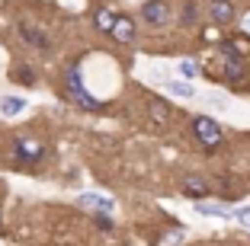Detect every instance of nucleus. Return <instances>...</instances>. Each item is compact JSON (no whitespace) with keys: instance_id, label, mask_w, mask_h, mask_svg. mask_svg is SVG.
<instances>
[{"instance_id":"obj_1","label":"nucleus","mask_w":250,"mask_h":246,"mask_svg":"<svg viewBox=\"0 0 250 246\" xmlns=\"http://www.w3.org/2000/svg\"><path fill=\"white\" fill-rule=\"evenodd\" d=\"M64 83H67V93H71V99L77 102V106H81L83 112H100V109H103V102L93 99V96L87 93V87H83L81 71H77V67H71V71L64 74Z\"/></svg>"},{"instance_id":"obj_2","label":"nucleus","mask_w":250,"mask_h":246,"mask_svg":"<svg viewBox=\"0 0 250 246\" xmlns=\"http://www.w3.org/2000/svg\"><path fill=\"white\" fill-rule=\"evenodd\" d=\"M192 134H196V141H199L202 147H208V151H215V147L225 141V131H221V125L215 122V118H208V115L192 118Z\"/></svg>"},{"instance_id":"obj_3","label":"nucleus","mask_w":250,"mask_h":246,"mask_svg":"<svg viewBox=\"0 0 250 246\" xmlns=\"http://www.w3.org/2000/svg\"><path fill=\"white\" fill-rule=\"evenodd\" d=\"M141 19L147 26H167L170 22V3L167 0H147L145 7H141Z\"/></svg>"},{"instance_id":"obj_4","label":"nucleus","mask_w":250,"mask_h":246,"mask_svg":"<svg viewBox=\"0 0 250 246\" xmlns=\"http://www.w3.org/2000/svg\"><path fill=\"white\" fill-rule=\"evenodd\" d=\"M13 153L22 160V163H42L45 160V147L39 144V141H29V138H20V141H13Z\"/></svg>"},{"instance_id":"obj_5","label":"nucleus","mask_w":250,"mask_h":246,"mask_svg":"<svg viewBox=\"0 0 250 246\" xmlns=\"http://www.w3.org/2000/svg\"><path fill=\"white\" fill-rule=\"evenodd\" d=\"M208 16H212L215 26H228V22H234L237 10H234L231 0H212V3H208Z\"/></svg>"},{"instance_id":"obj_6","label":"nucleus","mask_w":250,"mask_h":246,"mask_svg":"<svg viewBox=\"0 0 250 246\" xmlns=\"http://www.w3.org/2000/svg\"><path fill=\"white\" fill-rule=\"evenodd\" d=\"M180 189H183V195H189V198H202L208 195V182L202 179V176H196V173H189V176H183V182H180Z\"/></svg>"},{"instance_id":"obj_7","label":"nucleus","mask_w":250,"mask_h":246,"mask_svg":"<svg viewBox=\"0 0 250 246\" xmlns=\"http://www.w3.org/2000/svg\"><path fill=\"white\" fill-rule=\"evenodd\" d=\"M244 74H247V61L234 51H225V77L237 83V80H244Z\"/></svg>"},{"instance_id":"obj_8","label":"nucleus","mask_w":250,"mask_h":246,"mask_svg":"<svg viewBox=\"0 0 250 246\" xmlns=\"http://www.w3.org/2000/svg\"><path fill=\"white\" fill-rule=\"evenodd\" d=\"M109 36L116 38V42H132V38H135V22L128 19V16H116Z\"/></svg>"},{"instance_id":"obj_9","label":"nucleus","mask_w":250,"mask_h":246,"mask_svg":"<svg viewBox=\"0 0 250 246\" xmlns=\"http://www.w3.org/2000/svg\"><path fill=\"white\" fill-rule=\"evenodd\" d=\"M77 202H81L83 208H93L96 214H100V211H103V214H109V211H112V198H106V195H93V192H87V195H81Z\"/></svg>"},{"instance_id":"obj_10","label":"nucleus","mask_w":250,"mask_h":246,"mask_svg":"<svg viewBox=\"0 0 250 246\" xmlns=\"http://www.w3.org/2000/svg\"><path fill=\"white\" fill-rule=\"evenodd\" d=\"M151 118H154V125L157 128H167V122H170V106L167 102H161V99H151Z\"/></svg>"},{"instance_id":"obj_11","label":"nucleus","mask_w":250,"mask_h":246,"mask_svg":"<svg viewBox=\"0 0 250 246\" xmlns=\"http://www.w3.org/2000/svg\"><path fill=\"white\" fill-rule=\"evenodd\" d=\"M22 109H26V99H20V96H3V102H0V112L3 115H20Z\"/></svg>"},{"instance_id":"obj_12","label":"nucleus","mask_w":250,"mask_h":246,"mask_svg":"<svg viewBox=\"0 0 250 246\" xmlns=\"http://www.w3.org/2000/svg\"><path fill=\"white\" fill-rule=\"evenodd\" d=\"M112 22H116V13H109V10H96V29L112 32Z\"/></svg>"},{"instance_id":"obj_13","label":"nucleus","mask_w":250,"mask_h":246,"mask_svg":"<svg viewBox=\"0 0 250 246\" xmlns=\"http://www.w3.org/2000/svg\"><path fill=\"white\" fill-rule=\"evenodd\" d=\"M196 211L199 214H215V217H231L228 208H218V205H206V202H196Z\"/></svg>"},{"instance_id":"obj_14","label":"nucleus","mask_w":250,"mask_h":246,"mask_svg":"<svg viewBox=\"0 0 250 246\" xmlns=\"http://www.w3.org/2000/svg\"><path fill=\"white\" fill-rule=\"evenodd\" d=\"M22 38H26V42H32V45H39V48H45V45H48V38H45V36H39V32L36 29H29V26H22Z\"/></svg>"},{"instance_id":"obj_15","label":"nucleus","mask_w":250,"mask_h":246,"mask_svg":"<svg viewBox=\"0 0 250 246\" xmlns=\"http://www.w3.org/2000/svg\"><path fill=\"white\" fill-rule=\"evenodd\" d=\"M167 90H170V93H177V96H192V87H189V83H177V80H170Z\"/></svg>"},{"instance_id":"obj_16","label":"nucleus","mask_w":250,"mask_h":246,"mask_svg":"<svg viewBox=\"0 0 250 246\" xmlns=\"http://www.w3.org/2000/svg\"><path fill=\"white\" fill-rule=\"evenodd\" d=\"M13 77L20 80V83H36V77H32V71H29V67H20V71H16Z\"/></svg>"},{"instance_id":"obj_17","label":"nucleus","mask_w":250,"mask_h":246,"mask_svg":"<svg viewBox=\"0 0 250 246\" xmlns=\"http://www.w3.org/2000/svg\"><path fill=\"white\" fill-rule=\"evenodd\" d=\"M180 74H183V77H196V64H192V61H183V64H180Z\"/></svg>"},{"instance_id":"obj_18","label":"nucleus","mask_w":250,"mask_h":246,"mask_svg":"<svg viewBox=\"0 0 250 246\" xmlns=\"http://www.w3.org/2000/svg\"><path fill=\"white\" fill-rule=\"evenodd\" d=\"M237 221H241L244 227H250V208H241V211H237Z\"/></svg>"}]
</instances>
